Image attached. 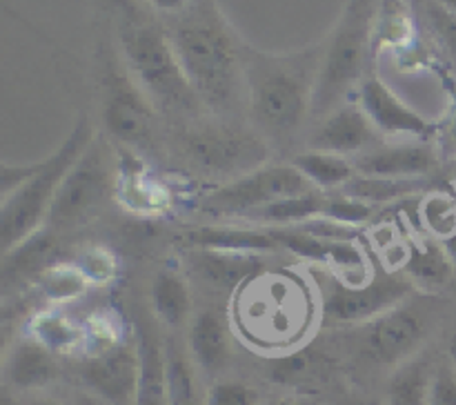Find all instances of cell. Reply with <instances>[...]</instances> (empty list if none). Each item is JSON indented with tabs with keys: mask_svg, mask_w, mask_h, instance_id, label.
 <instances>
[{
	"mask_svg": "<svg viewBox=\"0 0 456 405\" xmlns=\"http://www.w3.org/2000/svg\"><path fill=\"white\" fill-rule=\"evenodd\" d=\"M167 34L199 101L209 109H232L240 98L245 61L216 4L196 0Z\"/></svg>",
	"mask_w": 456,
	"mask_h": 405,
	"instance_id": "obj_1",
	"label": "cell"
},
{
	"mask_svg": "<svg viewBox=\"0 0 456 405\" xmlns=\"http://www.w3.org/2000/svg\"><path fill=\"white\" fill-rule=\"evenodd\" d=\"M323 53L319 49L267 56L252 53L245 61L249 111L267 141L288 142L297 136L314 105Z\"/></svg>",
	"mask_w": 456,
	"mask_h": 405,
	"instance_id": "obj_2",
	"label": "cell"
},
{
	"mask_svg": "<svg viewBox=\"0 0 456 405\" xmlns=\"http://www.w3.org/2000/svg\"><path fill=\"white\" fill-rule=\"evenodd\" d=\"M96 138L92 125L80 120L74 132L65 138L53 154L45 156L38 163L3 165L0 174V245L3 254L20 245L38 230L47 225L53 198L58 194L62 178L69 174L76 160Z\"/></svg>",
	"mask_w": 456,
	"mask_h": 405,
	"instance_id": "obj_3",
	"label": "cell"
},
{
	"mask_svg": "<svg viewBox=\"0 0 456 405\" xmlns=\"http://www.w3.org/2000/svg\"><path fill=\"white\" fill-rule=\"evenodd\" d=\"M120 45L125 67L138 87L150 96L156 109L165 114L194 116L203 107L187 80L172 38L160 25L141 16L136 9H123Z\"/></svg>",
	"mask_w": 456,
	"mask_h": 405,
	"instance_id": "obj_4",
	"label": "cell"
},
{
	"mask_svg": "<svg viewBox=\"0 0 456 405\" xmlns=\"http://www.w3.org/2000/svg\"><path fill=\"white\" fill-rule=\"evenodd\" d=\"M374 0H347L341 22L323 53L312 114L328 116L347 96L356 80H363L365 61L372 53Z\"/></svg>",
	"mask_w": 456,
	"mask_h": 405,
	"instance_id": "obj_5",
	"label": "cell"
},
{
	"mask_svg": "<svg viewBox=\"0 0 456 405\" xmlns=\"http://www.w3.org/2000/svg\"><path fill=\"white\" fill-rule=\"evenodd\" d=\"M183 154L199 172L216 178L245 176L270 165V141L258 129L236 123H208L185 129Z\"/></svg>",
	"mask_w": 456,
	"mask_h": 405,
	"instance_id": "obj_6",
	"label": "cell"
},
{
	"mask_svg": "<svg viewBox=\"0 0 456 405\" xmlns=\"http://www.w3.org/2000/svg\"><path fill=\"white\" fill-rule=\"evenodd\" d=\"M116 190V160L111 163L101 138L83 151L74 167L62 178L49 212L47 227L56 231L85 225L105 205Z\"/></svg>",
	"mask_w": 456,
	"mask_h": 405,
	"instance_id": "obj_7",
	"label": "cell"
},
{
	"mask_svg": "<svg viewBox=\"0 0 456 405\" xmlns=\"http://www.w3.org/2000/svg\"><path fill=\"white\" fill-rule=\"evenodd\" d=\"M312 187L294 165H265L209 191L200 207L212 214H256L281 200L307 194Z\"/></svg>",
	"mask_w": 456,
	"mask_h": 405,
	"instance_id": "obj_8",
	"label": "cell"
},
{
	"mask_svg": "<svg viewBox=\"0 0 456 405\" xmlns=\"http://www.w3.org/2000/svg\"><path fill=\"white\" fill-rule=\"evenodd\" d=\"M156 105L127 69L125 74L118 69L107 71L102 120L111 138L136 154H150L156 142Z\"/></svg>",
	"mask_w": 456,
	"mask_h": 405,
	"instance_id": "obj_9",
	"label": "cell"
},
{
	"mask_svg": "<svg viewBox=\"0 0 456 405\" xmlns=\"http://www.w3.org/2000/svg\"><path fill=\"white\" fill-rule=\"evenodd\" d=\"M412 294V280L401 274H381L361 283H338L323 303V314L334 323L365 325L403 305Z\"/></svg>",
	"mask_w": 456,
	"mask_h": 405,
	"instance_id": "obj_10",
	"label": "cell"
},
{
	"mask_svg": "<svg viewBox=\"0 0 456 405\" xmlns=\"http://www.w3.org/2000/svg\"><path fill=\"white\" fill-rule=\"evenodd\" d=\"M138 372V345L129 338L110 350L85 354L80 365L85 387L105 405H136Z\"/></svg>",
	"mask_w": 456,
	"mask_h": 405,
	"instance_id": "obj_11",
	"label": "cell"
},
{
	"mask_svg": "<svg viewBox=\"0 0 456 405\" xmlns=\"http://www.w3.org/2000/svg\"><path fill=\"white\" fill-rule=\"evenodd\" d=\"M426 336V320L414 307L403 305L386 312L379 319L365 323L363 352L370 360L387 368H399L417 356Z\"/></svg>",
	"mask_w": 456,
	"mask_h": 405,
	"instance_id": "obj_12",
	"label": "cell"
},
{
	"mask_svg": "<svg viewBox=\"0 0 456 405\" xmlns=\"http://www.w3.org/2000/svg\"><path fill=\"white\" fill-rule=\"evenodd\" d=\"M359 102L383 136H410L412 141H430L435 136V123L396 96L374 71L359 83Z\"/></svg>",
	"mask_w": 456,
	"mask_h": 405,
	"instance_id": "obj_13",
	"label": "cell"
},
{
	"mask_svg": "<svg viewBox=\"0 0 456 405\" xmlns=\"http://www.w3.org/2000/svg\"><path fill=\"white\" fill-rule=\"evenodd\" d=\"M114 198L127 212L141 216H159L172 207V191L151 172L141 154L120 147L116 154V190Z\"/></svg>",
	"mask_w": 456,
	"mask_h": 405,
	"instance_id": "obj_14",
	"label": "cell"
},
{
	"mask_svg": "<svg viewBox=\"0 0 456 405\" xmlns=\"http://www.w3.org/2000/svg\"><path fill=\"white\" fill-rule=\"evenodd\" d=\"M379 142V129L365 114L361 102H346L330 111L323 123L316 127L310 145L312 150L332 151V154H368Z\"/></svg>",
	"mask_w": 456,
	"mask_h": 405,
	"instance_id": "obj_15",
	"label": "cell"
},
{
	"mask_svg": "<svg viewBox=\"0 0 456 405\" xmlns=\"http://www.w3.org/2000/svg\"><path fill=\"white\" fill-rule=\"evenodd\" d=\"M439 167V150L430 141H408L370 150L354 160L356 174L381 178H426Z\"/></svg>",
	"mask_w": 456,
	"mask_h": 405,
	"instance_id": "obj_16",
	"label": "cell"
},
{
	"mask_svg": "<svg viewBox=\"0 0 456 405\" xmlns=\"http://www.w3.org/2000/svg\"><path fill=\"white\" fill-rule=\"evenodd\" d=\"M187 345H190L191 360L205 374L214 377L227 369L234 356V345H232V325L225 312L200 310L199 314H194L187 332Z\"/></svg>",
	"mask_w": 456,
	"mask_h": 405,
	"instance_id": "obj_17",
	"label": "cell"
},
{
	"mask_svg": "<svg viewBox=\"0 0 456 405\" xmlns=\"http://www.w3.org/2000/svg\"><path fill=\"white\" fill-rule=\"evenodd\" d=\"M62 243L58 239V231L45 225L29 239L22 240L7 254H3V285L27 283V280H38L49 267L61 263Z\"/></svg>",
	"mask_w": 456,
	"mask_h": 405,
	"instance_id": "obj_18",
	"label": "cell"
},
{
	"mask_svg": "<svg viewBox=\"0 0 456 405\" xmlns=\"http://www.w3.org/2000/svg\"><path fill=\"white\" fill-rule=\"evenodd\" d=\"M56 378V354L31 336L20 338L4 359V381L18 392L43 390Z\"/></svg>",
	"mask_w": 456,
	"mask_h": 405,
	"instance_id": "obj_19",
	"label": "cell"
},
{
	"mask_svg": "<svg viewBox=\"0 0 456 405\" xmlns=\"http://www.w3.org/2000/svg\"><path fill=\"white\" fill-rule=\"evenodd\" d=\"M191 267L212 288L234 292L263 274V263L256 254L218 252V249H190Z\"/></svg>",
	"mask_w": 456,
	"mask_h": 405,
	"instance_id": "obj_20",
	"label": "cell"
},
{
	"mask_svg": "<svg viewBox=\"0 0 456 405\" xmlns=\"http://www.w3.org/2000/svg\"><path fill=\"white\" fill-rule=\"evenodd\" d=\"M190 249H218V252L261 254L279 247L270 230L236 225H200L181 236Z\"/></svg>",
	"mask_w": 456,
	"mask_h": 405,
	"instance_id": "obj_21",
	"label": "cell"
},
{
	"mask_svg": "<svg viewBox=\"0 0 456 405\" xmlns=\"http://www.w3.org/2000/svg\"><path fill=\"white\" fill-rule=\"evenodd\" d=\"M136 345L138 360H141L136 405H169L165 341H160L150 328H141Z\"/></svg>",
	"mask_w": 456,
	"mask_h": 405,
	"instance_id": "obj_22",
	"label": "cell"
},
{
	"mask_svg": "<svg viewBox=\"0 0 456 405\" xmlns=\"http://www.w3.org/2000/svg\"><path fill=\"white\" fill-rule=\"evenodd\" d=\"M27 336L43 343L53 354H76L87 350V329L58 307H47L31 316Z\"/></svg>",
	"mask_w": 456,
	"mask_h": 405,
	"instance_id": "obj_23",
	"label": "cell"
},
{
	"mask_svg": "<svg viewBox=\"0 0 456 405\" xmlns=\"http://www.w3.org/2000/svg\"><path fill=\"white\" fill-rule=\"evenodd\" d=\"M151 312L156 314V319L169 329L185 328L187 323H191V310H194V303H191V292L187 280L183 279L178 271L174 270H160L154 276V283H151Z\"/></svg>",
	"mask_w": 456,
	"mask_h": 405,
	"instance_id": "obj_24",
	"label": "cell"
},
{
	"mask_svg": "<svg viewBox=\"0 0 456 405\" xmlns=\"http://www.w3.org/2000/svg\"><path fill=\"white\" fill-rule=\"evenodd\" d=\"M405 276L414 283H421L426 288H441L448 283L454 274V265L445 252L444 243L435 236L430 239H419L410 245L403 261Z\"/></svg>",
	"mask_w": 456,
	"mask_h": 405,
	"instance_id": "obj_25",
	"label": "cell"
},
{
	"mask_svg": "<svg viewBox=\"0 0 456 405\" xmlns=\"http://www.w3.org/2000/svg\"><path fill=\"white\" fill-rule=\"evenodd\" d=\"M165 363H167L169 405H205L194 360L178 345L176 338H165Z\"/></svg>",
	"mask_w": 456,
	"mask_h": 405,
	"instance_id": "obj_26",
	"label": "cell"
},
{
	"mask_svg": "<svg viewBox=\"0 0 456 405\" xmlns=\"http://www.w3.org/2000/svg\"><path fill=\"white\" fill-rule=\"evenodd\" d=\"M292 165L314 187H346L356 176L354 163L332 151H303L292 160Z\"/></svg>",
	"mask_w": 456,
	"mask_h": 405,
	"instance_id": "obj_27",
	"label": "cell"
},
{
	"mask_svg": "<svg viewBox=\"0 0 456 405\" xmlns=\"http://www.w3.org/2000/svg\"><path fill=\"white\" fill-rule=\"evenodd\" d=\"M412 18L405 0H381L374 16L372 53L390 47H405L412 40Z\"/></svg>",
	"mask_w": 456,
	"mask_h": 405,
	"instance_id": "obj_28",
	"label": "cell"
},
{
	"mask_svg": "<svg viewBox=\"0 0 456 405\" xmlns=\"http://www.w3.org/2000/svg\"><path fill=\"white\" fill-rule=\"evenodd\" d=\"M426 178H381V176H363L356 174L346 187L343 194L352 196L356 200H363L368 205H383L395 203V200L412 196L423 190Z\"/></svg>",
	"mask_w": 456,
	"mask_h": 405,
	"instance_id": "obj_29",
	"label": "cell"
},
{
	"mask_svg": "<svg viewBox=\"0 0 456 405\" xmlns=\"http://www.w3.org/2000/svg\"><path fill=\"white\" fill-rule=\"evenodd\" d=\"M432 369L423 356H412L395 369L387 387V405H428Z\"/></svg>",
	"mask_w": 456,
	"mask_h": 405,
	"instance_id": "obj_30",
	"label": "cell"
},
{
	"mask_svg": "<svg viewBox=\"0 0 456 405\" xmlns=\"http://www.w3.org/2000/svg\"><path fill=\"white\" fill-rule=\"evenodd\" d=\"M36 285H38V289L43 292V296L56 307L83 296L92 283L85 279V274L76 267V263L61 261L53 267H49V270L36 280Z\"/></svg>",
	"mask_w": 456,
	"mask_h": 405,
	"instance_id": "obj_31",
	"label": "cell"
},
{
	"mask_svg": "<svg viewBox=\"0 0 456 405\" xmlns=\"http://www.w3.org/2000/svg\"><path fill=\"white\" fill-rule=\"evenodd\" d=\"M74 263L92 285L114 283L120 276V270H123V263H120L118 254L102 243L85 245V247L76 254Z\"/></svg>",
	"mask_w": 456,
	"mask_h": 405,
	"instance_id": "obj_32",
	"label": "cell"
},
{
	"mask_svg": "<svg viewBox=\"0 0 456 405\" xmlns=\"http://www.w3.org/2000/svg\"><path fill=\"white\" fill-rule=\"evenodd\" d=\"M423 227L430 236L444 240L456 231V200L444 191H430L419 205Z\"/></svg>",
	"mask_w": 456,
	"mask_h": 405,
	"instance_id": "obj_33",
	"label": "cell"
},
{
	"mask_svg": "<svg viewBox=\"0 0 456 405\" xmlns=\"http://www.w3.org/2000/svg\"><path fill=\"white\" fill-rule=\"evenodd\" d=\"M85 329H87V350H85V354H96V352L110 350V347L127 341L123 320L114 312H96V314H92L85 323Z\"/></svg>",
	"mask_w": 456,
	"mask_h": 405,
	"instance_id": "obj_34",
	"label": "cell"
},
{
	"mask_svg": "<svg viewBox=\"0 0 456 405\" xmlns=\"http://www.w3.org/2000/svg\"><path fill=\"white\" fill-rule=\"evenodd\" d=\"M205 405H258V390L243 381H216L205 394Z\"/></svg>",
	"mask_w": 456,
	"mask_h": 405,
	"instance_id": "obj_35",
	"label": "cell"
},
{
	"mask_svg": "<svg viewBox=\"0 0 456 405\" xmlns=\"http://www.w3.org/2000/svg\"><path fill=\"white\" fill-rule=\"evenodd\" d=\"M428 405H456V368L448 359L439 360L432 369Z\"/></svg>",
	"mask_w": 456,
	"mask_h": 405,
	"instance_id": "obj_36",
	"label": "cell"
},
{
	"mask_svg": "<svg viewBox=\"0 0 456 405\" xmlns=\"http://www.w3.org/2000/svg\"><path fill=\"white\" fill-rule=\"evenodd\" d=\"M430 13H432V20H435V27L439 29V34L444 36L445 43H448L452 49H456V18L452 13L445 12L441 4L432 9Z\"/></svg>",
	"mask_w": 456,
	"mask_h": 405,
	"instance_id": "obj_37",
	"label": "cell"
},
{
	"mask_svg": "<svg viewBox=\"0 0 456 405\" xmlns=\"http://www.w3.org/2000/svg\"><path fill=\"white\" fill-rule=\"evenodd\" d=\"M147 3H150L151 7H154L156 12H160V13H172V16H181V13H185L187 9H190L191 4L196 3V0H147Z\"/></svg>",
	"mask_w": 456,
	"mask_h": 405,
	"instance_id": "obj_38",
	"label": "cell"
},
{
	"mask_svg": "<svg viewBox=\"0 0 456 405\" xmlns=\"http://www.w3.org/2000/svg\"><path fill=\"white\" fill-rule=\"evenodd\" d=\"M444 147L450 151H456V111L452 114V118H450L448 127H445V132H444Z\"/></svg>",
	"mask_w": 456,
	"mask_h": 405,
	"instance_id": "obj_39",
	"label": "cell"
},
{
	"mask_svg": "<svg viewBox=\"0 0 456 405\" xmlns=\"http://www.w3.org/2000/svg\"><path fill=\"white\" fill-rule=\"evenodd\" d=\"M441 243H444L445 252H448L450 261H452V265H454V270H456V231H454V234H450L448 239L441 240Z\"/></svg>",
	"mask_w": 456,
	"mask_h": 405,
	"instance_id": "obj_40",
	"label": "cell"
},
{
	"mask_svg": "<svg viewBox=\"0 0 456 405\" xmlns=\"http://www.w3.org/2000/svg\"><path fill=\"white\" fill-rule=\"evenodd\" d=\"M22 405H65V403L58 399H52V396H34V399H27Z\"/></svg>",
	"mask_w": 456,
	"mask_h": 405,
	"instance_id": "obj_41",
	"label": "cell"
},
{
	"mask_svg": "<svg viewBox=\"0 0 456 405\" xmlns=\"http://www.w3.org/2000/svg\"><path fill=\"white\" fill-rule=\"evenodd\" d=\"M76 405H105L101 399H96L94 394H80L78 401H76Z\"/></svg>",
	"mask_w": 456,
	"mask_h": 405,
	"instance_id": "obj_42",
	"label": "cell"
},
{
	"mask_svg": "<svg viewBox=\"0 0 456 405\" xmlns=\"http://www.w3.org/2000/svg\"><path fill=\"white\" fill-rule=\"evenodd\" d=\"M448 360L456 368V329H454L452 336H450V341H448Z\"/></svg>",
	"mask_w": 456,
	"mask_h": 405,
	"instance_id": "obj_43",
	"label": "cell"
},
{
	"mask_svg": "<svg viewBox=\"0 0 456 405\" xmlns=\"http://www.w3.org/2000/svg\"><path fill=\"white\" fill-rule=\"evenodd\" d=\"M441 7L456 18V0H441Z\"/></svg>",
	"mask_w": 456,
	"mask_h": 405,
	"instance_id": "obj_44",
	"label": "cell"
},
{
	"mask_svg": "<svg viewBox=\"0 0 456 405\" xmlns=\"http://www.w3.org/2000/svg\"><path fill=\"white\" fill-rule=\"evenodd\" d=\"M0 405H18V403L13 401V396L9 394L7 390H3V396H0Z\"/></svg>",
	"mask_w": 456,
	"mask_h": 405,
	"instance_id": "obj_45",
	"label": "cell"
},
{
	"mask_svg": "<svg viewBox=\"0 0 456 405\" xmlns=\"http://www.w3.org/2000/svg\"><path fill=\"white\" fill-rule=\"evenodd\" d=\"M267 405H303V403L297 399H279V401H272V403Z\"/></svg>",
	"mask_w": 456,
	"mask_h": 405,
	"instance_id": "obj_46",
	"label": "cell"
},
{
	"mask_svg": "<svg viewBox=\"0 0 456 405\" xmlns=\"http://www.w3.org/2000/svg\"><path fill=\"white\" fill-rule=\"evenodd\" d=\"M354 405H381V403H377V401H359V403Z\"/></svg>",
	"mask_w": 456,
	"mask_h": 405,
	"instance_id": "obj_47",
	"label": "cell"
}]
</instances>
